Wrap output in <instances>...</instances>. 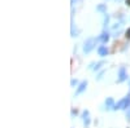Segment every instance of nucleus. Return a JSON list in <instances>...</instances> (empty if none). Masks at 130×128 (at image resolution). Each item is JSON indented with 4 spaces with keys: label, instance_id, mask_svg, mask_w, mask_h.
I'll return each mask as SVG.
<instances>
[{
    "label": "nucleus",
    "instance_id": "obj_1",
    "mask_svg": "<svg viewBox=\"0 0 130 128\" xmlns=\"http://www.w3.org/2000/svg\"><path fill=\"white\" fill-rule=\"evenodd\" d=\"M127 108H130V94L129 96H126L125 98H122L121 101H118L116 105H115V110H117V109H122V110H125V109H127Z\"/></svg>",
    "mask_w": 130,
    "mask_h": 128
},
{
    "label": "nucleus",
    "instance_id": "obj_2",
    "mask_svg": "<svg viewBox=\"0 0 130 128\" xmlns=\"http://www.w3.org/2000/svg\"><path fill=\"white\" fill-rule=\"evenodd\" d=\"M95 39H87V40H86L85 41V45H83V52L85 53H90L92 49H94V47H95Z\"/></svg>",
    "mask_w": 130,
    "mask_h": 128
},
{
    "label": "nucleus",
    "instance_id": "obj_3",
    "mask_svg": "<svg viewBox=\"0 0 130 128\" xmlns=\"http://www.w3.org/2000/svg\"><path fill=\"white\" fill-rule=\"evenodd\" d=\"M82 119H83V124H85L86 127H89V125H90L91 119H90V113H89L87 110H85V111L82 113Z\"/></svg>",
    "mask_w": 130,
    "mask_h": 128
},
{
    "label": "nucleus",
    "instance_id": "obj_4",
    "mask_svg": "<svg viewBox=\"0 0 130 128\" xmlns=\"http://www.w3.org/2000/svg\"><path fill=\"white\" fill-rule=\"evenodd\" d=\"M126 78H127L126 70H125V67H121L118 70V82H124V80H126Z\"/></svg>",
    "mask_w": 130,
    "mask_h": 128
},
{
    "label": "nucleus",
    "instance_id": "obj_5",
    "mask_svg": "<svg viewBox=\"0 0 130 128\" xmlns=\"http://www.w3.org/2000/svg\"><path fill=\"white\" fill-rule=\"evenodd\" d=\"M86 87H87V82H82L79 85H78V88H77V91H75V94H81L82 92H85L86 91Z\"/></svg>",
    "mask_w": 130,
    "mask_h": 128
},
{
    "label": "nucleus",
    "instance_id": "obj_6",
    "mask_svg": "<svg viewBox=\"0 0 130 128\" xmlns=\"http://www.w3.org/2000/svg\"><path fill=\"white\" fill-rule=\"evenodd\" d=\"M98 53H99V56L105 57V56L108 55V53H109V50H108V48H107V47L102 45V47H99V49H98Z\"/></svg>",
    "mask_w": 130,
    "mask_h": 128
},
{
    "label": "nucleus",
    "instance_id": "obj_7",
    "mask_svg": "<svg viewBox=\"0 0 130 128\" xmlns=\"http://www.w3.org/2000/svg\"><path fill=\"white\" fill-rule=\"evenodd\" d=\"M108 39H109V35H108V33H103L99 38H98V40L102 41V43H107V41H108Z\"/></svg>",
    "mask_w": 130,
    "mask_h": 128
},
{
    "label": "nucleus",
    "instance_id": "obj_8",
    "mask_svg": "<svg viewBox=\"0 0 130 128\" xmlns=\"http://www.w3.org/2000/svg\"><path fill=\"white\" fill-rule=\"evenodd\" d=\"M105 105H107V108H115V105H113V100H112L111 97L105 100Z\"/></svg>",
    "mask_w": 130,
    "mask_h": 128
},
{
    "label": "nucleus",
    "instance_id": "obj_9",
    "mask_svg": "<svg viewBox=\"0 0 130 128\" xmlns=\"http://www.w3.org/2000/svg\"><path fill=\"white\" fill-rule=\"evenodd\" d=\"M102 65H103V62H98L96 65H94V63H92V65H91V69H92V70H98Z\"/></svg>",
    "mask_w": 130,
    "mask_h": 128
},
{
    "label": "nucleus",
    "instance_id": "obj_10",
    "mask_svg": "<svg viewBox=\"0 0 130 128\" xmlns=\"http://www.w3.org/2000/svg\"><path fill=\"white\" fill-rule=\"evenodd\" d=\"M70 84L73 85V87H74V85H77L78 84V82L77 80H75V79H72V82H70Z\"/></svg>",
    "mask_w": 130,
    "mask_h": 128
},
{
    "label": "nucleus",
    "instance_id": "obj_11",
    "mask_svg": "<svg viewBox=\"0 0 130 128\" xmlns=\"http://www.w3.org/2000/svg\"><path fill=\"white\" fill-rule=\"evenodd\" d=\"M98 9H99V10H100V12H104V10H105V7H104V5H100V7H99V8H98Z\"/></svg>",
    "mask_w": 130,
    "mask_h": 128
},
{
    "label": "nucleus",
    "instance_id": "obj_12",
    "mask_svg": "<svg viewBox=\"0 0 130 128\" xmlns=\"http://www.w3.org/2000/svg\"><path fill=\"white\" fill-rule=\"evenodd\" d=\"M126 118L130 120V109H129V110H127V113H126Z\"/></svg>",
    "mask_w": 130,
    "mask_h": 128
},
{
    "label": "nucleus",
    "instance_id": "obj_13",
    "mask_svg": "<svg viewBox=\"0 0 130 128\" xmlns=\"http://www.w3.org/2000/svg\"><path fill=\"white\" fill-rule=\"evenodd\" d=\"M126 38H130V29H127L126 31Z\"/></svg>",
    "mask_w": 130,
    "mask_h": 128
},
{
    "label": "nucleus",
    "instance_id": "obj_14",
    "mask_svg": "<svg viewBox=\"0 0 130 128\" xmlns=\"http://www.w3.org/2000/svg\"><path fill=\"white\" fill-rule=\"evenodd\" d=\"M126 4H127V5H130V0H126Z\"/></svg>",
    "mask_w": 130,
    "mask_h": 128
},
{
    "label": "nucleus",
    "instance_id": "obj_15",
    "mask_svg": "<svg viewBox=\"0 0 130 128\" xmlns=\"http://www.w3.org/2000/svg\"><path fill=\"white\" fill-rule=\"evenodd\" d=\"M129 87H130V84H129Z\"/></svg>",
    "mask_w": 130,
    "mask_h": 128
}]
</instances>
